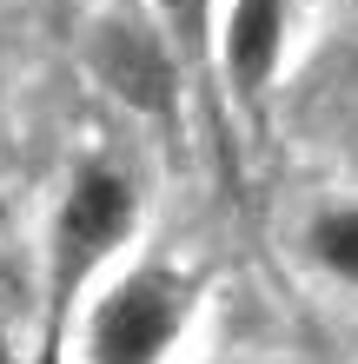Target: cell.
<instances>
[{"instance_id":"6","label":"cell","mask_w":358,"mask_h":364,"mask_svg":"<svg viewBox=\"0 0 358 364\" xmlns=\"http://www.w3.org/2000/svg\"><path fill=\"white\" fill-rule=\"evenodd\" d=\"M146 7L159 14L166 33H173L186 67H213V40H219V7L226 0H146Z\"/></svg>"},{"instance_id":"4","label":"cell","mask_w":358,"mask_h":364,"mask_svg":"<svg viewBox=\"0 0 358 364\" xmlns=\"http://www.w3.org/2000/svg\"><path fill=\"white\" fill-rule=\"evenodd\" d=\"M299 33V0H226L219 40H213V73L226 80V100L239 113H259L272 100Z\"/></svg>"},{"instance_id":"1","label":"cell","mask_w":358,"mask_h":364,"mask_svg":"<svg viewBox=\"0 0 358 364\" xmlns=\"http://www.w3.org/2000/svg\"><path fill=\"white\" fill-rule=\"evenodd\" d=\"M139 225H146V179L126 153L93 146V153H80L60 173L53 205H47V232H40V272H47L53 325L73 305H87V291L100 278L120 272Z\"/></svg>"},{"instance_id":"3","label":"cell","mask_w":358,"mask_h":364,"mask_svg":"<svg viewBox=\"0 0 358 364\" xmlns=\"http://www.w3.org/2000/svg\"><path fill=\"white\" fill-rule=\"evenodd\" d=\"M80 67L139 126H173L186 106V80H193L153 7H100L80 33Z\"/></svg>"},{"instance_id":"2","label":"cell","mask_w":358,"mask_h":364,"mask_svg":"<svg viewBox=\"0 0 358 364\" xmlns=\"http://www.w3.org/2000/svg\"><path fill=\"white\" fill-rule=\"evenodd\" d=\"M199 311V272L173 259H139L113 272L80 311V358L87 364H166Z\"/></svg>"},{"instance_id":"5","label":"cell","mask_w":358,"mask_h":364,"mask_svg":"<svg viewBox=\"0 0 358 364\" xmlns=\"http://www.w3.org/2000/svg\"><path fill=\"white\" fill-rule=\"evenodd\" d=\"M292 252L332 291H358V192H345V186L312 192L299 205V219H292Z\"/></svg>"}]
</instances>
